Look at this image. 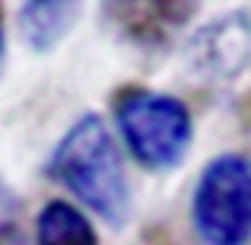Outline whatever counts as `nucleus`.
Here are the masks:
<instances>
[{"mask_svg": "<svg viewBox=\"0 0 251 245\" xmlns=\"http://www.w3.org/2000/svg\"><path fill=\"white\" fill-rule=\"evenodd\" d=\"M6 64V32H3V16H0V74H3Z\"/></svg>", "mask_w": 251, "mask_h": 245, "instance_id": "obj_9", "label": "nucleus"}, {"mask_svg": "<svg viewBox=\"0 0 251 245\" xmlns=\"http://www.w3.org/2000/svg\"><path fill=\"white\" fill-rule=\"evenodd\" d=\"M115 124L127 153L147 172H172L194 143V118L178 96L124 86L111 99Z\"/></svg>", "mask_w": 251, "mask_h": 245, "instance_id": "obj_2", "label": "nucleus"}, {"mask_svg": "<svg viewBox=\"0 0 251 245\" xmlns=\"http://www.w3.org/2000/svg\"><path fill=\"white\" fill-rule=\"evenodd\" d=\"M184 57L191 74L207 83L235 80L251 61V13L232 10L197 29L184 48Z\"/></svg>", "mask_w": 251, "mask_h": 245, "instance_id": "obj_4", "label": "nucleus"}, {"mask_svg": "<svg viewBox=\"0 0 251 245\" xmlns=\"http://www.w3.org/2000/svg\"><path fill=\"white\" fill-rule=\"evenodd\" d=\"M80 3H64V0H32L23 3L16 13V26L23 32V42L35 54H48L67 38V32L80 19Z\"/></svg>", "mask_w": 251, "mask_h": 245, "instance_id": "obj_6", "label": "nucleus"}, {"mask_svg": "<svg viewBox=\"0 0 251 245\" xmlns=\"http://www.w3.org/2000/svg\"><path fill=\"white\" fill-rule=\"evenodd\" d=\"M45 175L64 185L83 207L102 217L108 226H124L134 214L130 182L115 134L102 115H80L45 163Z\"/></svg>", "mask_w": 251, "mask_h": 245, "instance_id": "obj_1", "label": "nucleus"}, {"mask_svg": "<svg viewBox=\"0 0 251 245\" xmlns=\"http://www.w3.org/2000/svg\"><path fill=\"white\" fill-rule=\"evenodd\" d=\"M19 197L0 178V245H23V214Z\"/></svg>", "mask_w": 251, "mask_h": 245, "instance_id": "obj_8", "label": "nucleus"}, {"mask_svg": "<svg viewBox=\"0 0 251 245\" xmlns=\"http://www.w3.org/2000/svg\"><path fill=\"white\" fill-rule=\"evenodd\" d=\"M191 223L203 245L251 242V160L220 153L201 169L191 194Z\"/></svg>", "mask_w": 251, "mask_h": 245, "instance_id": "obj_3", "label": "nucleus"}, {"mask_svg": "<svg viewBox=\"0 0 251 245\" xmlns=\"http://www.w3.org/2000/svg\"><path fill=\"white\" fill-rule=\"evenodd\" d=\"M102 16L137 48H166L194 19L197 3H102Z\"/></svg>", "mask_w": 251, "mask_h": 245, "instance_id": "obj_5", "label": "nucleus"}, {"mask_svg": "<svg viewBox=\"0 0 251 245\" xmlns=\"http://www.w3.org/2000/svg\"><path fill=\"white\" fill-rule=\"evenodd\" d=\"M35 245H99V233L76 204L54 197L35 217Z\"/></svg>", "mask_w": 251, "mask_h": 245, "instance_id": "obj_7", "label": "nucleus"}]
</instances>
